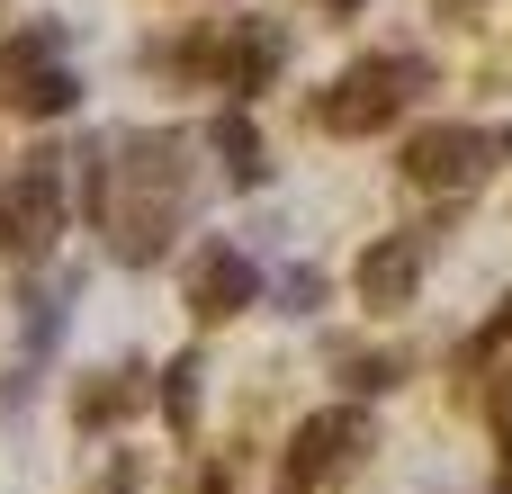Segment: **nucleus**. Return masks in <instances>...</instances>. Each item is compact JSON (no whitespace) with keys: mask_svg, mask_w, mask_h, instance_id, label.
<instances>
[{"mask_svg":"<svg viewBox=\"0 0 512 494\" xmlns=\"http://www.w3.org/2000/svg\"><path fill=\"white\" fill-rule=\"evenodd\" d=\"M63 297L72 288H18V342H27V360H45L63 342Z\"/></svg>","mask_w":512,"mask_h":494,"instance_id":"obj_11","label":"nucleus"},{"mask_svg":"<svg viewBox=\"0 0 512 494\" xmlns=\"http://www.w3.org/2000/svg\"><path fill=\"white\" fill-rule=\"evenodd\" d=\"M504 153H512V126H504Z\"/></svg>","mask_w":512,"mask_h":494,"instance_id":"obj_19","label":"nucleus"},{"mask_svg":"<svg viewBox=\"0 0 512 494\" xmlns=\"http://www.w3.org/2000/svg\"><path fill=\"white\" fill-rule=\"evenodd\" d=\"M0 243H9V198H0Z\"/></svg>","mask_w":512,"mask_h":494,"instance_id":"obj_18","label":"nucleus"},{"mask_svg":"<svg viewBox=\"0 0 512 494\" xmlns=\"http://www.w3.org/2000/svg\"><path fill=\"white\" fill-rule=\"evenodd\" d=\"M486 162H495V144H486L477 126H423V135L405 144V180H414V189H477Z\"/></svg>","mask_w":512,"mask_h":494,"instance_id":"obj_5","label":"nucleus"},{"mask_svg":"<svg viewBox=\"0 0 512 494\" xmlns=\"http://www.w3.org/2000/svg\"><path fill=\"white\" fill-rule=\"evenodd\" d=\"M360 450H369V414H315V423H297V441H288V486L297 494L333 486Z\"/></svg>","mask_w":512,"mask_h":494,"instance_id":"obj_6","label":"nucleus"},{"mask_svg":"<svg viewBox=\"0 0 512 494\" xmlns=\"http://www.w3.org/2000/svg\"><path fill=\"white\" fill-rule=\"evenodd\" d=\"M414 288H423V243L414 234H387V243L360 252V297L369 306H405Z\"/></svg>","mask_w":512,"mask_h":494,"instance_id":"obj_9","label":"nucleus"},{"mask_svg":"<svg viewBox=\"0 0 512 494\" xmlns=\"http://www.w3.org/2000/svg\"><path fill=\"white\" fill-rule=\"evenodd\" d=\"M252 297H261V270H252L243 243H198V252H189V315L225 324V315H243Z\"/></svg>","mask_w":512,"mask_h":494,"instance_id":"obj_8","label":"nucleus"},{"mask_svg":"<svg viewBox=\"0 0 512 494\" xmlns=\"http://www.w3.org/2000/svg\"><path fill=\"white\" fill-rule=\"evenodd\" d=\"M207 144L225 153V180H234V189H261V180H270V153H261V126H252L243 108H225V117L207 126Z\"/></svg>","mask_w":512,"mask_h":494,"instance_id":"obj_10","label":"nucleus"},{"mask_svg":"<svg viewBox=\"0 0 512 494\" xmlns=\"http://www.w3.org/2000/svg\"><path fill=\"white\" fill-rule=\"evenodd\" d=\"M135 405H144V387H135V369H117V378H90L72 414H81V432H99V423H126Z\"/></svg>","mask_w":512,"mask_h":494,"instance_id":"obj_12","label":"nucleus"},{"mask_svg":"<svg viewBox=\"0 0 512 494\" xmlns=\"http://www.w3.org/2000/svg\"><path fill=\"white\" fill-rule=\"evenodd\" d=\"M126 153L135 162H117V180L135 189V207L108 225L117 234V261H162V234L180 225V207H189V144L180 135H126Z\"/></svg>","mask_w":512,"mask_h":494,"instance_id":"obj_1","label":"nucleus"},{"mask_svg":"<svg viewBox=\"0 0 512 494\" xmlns=\"http://www.w3.org/2000/svg\"><path fill=\"white\" fill-rule=\"evenodd\" d=\"M198 378H207V369H198V351H180V360L162 369V414H171L180 432L198 423Z\"/></svg>","mask_w":512,"mask_h":494,"instance_id":"obj_13","label":"nucleus"},{"mask_svg":"<svg viewBox=\"0 0 512 494\" xmlns=\"http://www.w3.org/2000/svg\"><path fill=\"white\" fill-rule=\"evenodd\" d=\"M324 9H342V18H351V9H360V0H324Z\"/></svg>","mask_w":512,"mask_h":494,"instance_id":"obj_17","label":"nucleus"},{"mask_svg":"<svg viewBox=\"0 0 512 494\" xmlns=\"http://www.w3.org/2000/svg\"><path fill=\"white\" fill-rule=\"evenodd\" d=\"M315 306H324V270H306V261L279 270V315H315Z\"/></svg>","mask_w":512,"mask_h":494,"instance_id":"obj_14","label":"nucleus"},{"mask_svg":"<svg viewBox=\"0 0 512 494\" xmlns=\"http://www.w3.org/2000/svg\"><path fill=\"white\" fill-rule=\"evenodd\" d=\"M63 162L72 153H27V180L9 189V252H27V261H45L63 234Z\"/></svg>","mask_w":512,"mask_h":494,"instance_id":"obj_4","label":"nucleus"},{"mask_svg":"<svg viewBox=\"0 0 512 494\" xmlns=\"http://www.w3.org/2000/svg\"><path fill=\"white\" fill-rule=\"evenodd\" d=\"M486 414H495V441L512 450V378H495V405H486Z\"/></svg>","mask_w":512,"mask_h":494,"instance_id":"obj_16","label":"nucleus"},{"mask_svg":"<svg viewBox=\"0 0 512 494\" xmlns=\"http://www.w3.org/2000/svg\"><path fill=\"white\" fill-rule=\"evenodd\" d=\"M180 63H216V72H225V90H270V81H279V63H288V27L243 18L225 45H180Z\"/></svg>","mask_w":512,"mask_h":494,"instance_id":"obj_7","label":"nucleus"},{"mask_svg":"<svg viewBox=\"0 0 512 494\" xmlns=\"http://www.w3.org/2000/svg\"><path fill=\"white\" fill-rule=\"evenodd\" d=\"M342 369H351V387H360V396H378V387H396V360H378V351H351Z\"/></svg>","mask_w":512,"mask_h":494,"instance_id":"obj_15","label":"nucleus"},{"mask_svg":"<svg viewBox=\"0 0 512 494\" xmlns=\"http://www.w3.org/2000/svg\"><path fill=\"white\" fill-rule=\"evenodd\" d=\"M0 99L27 108V117H63V108L81 99V81H72V63H63V36H54V27H27V36L0 45Z\"/></svg>","mask_w":512,"mask_h":494,"instance_id":"obj_3","label":"nucleus"},{"mask_svg":"<svg viewBox=\"0 0 512 494\" xmlns=\"http://www.w3.org/2000/svg\"><path fill=\"white\" fill-rule=\"evenodd\" d=\"M423 81H432L423 54H369V63H351V72L315 99V126H324V135H378Z\"/></svg>","mask_w":512,"mask_h":494,"instance_id":"obj_2","label":"nucleus"}]
</instances>
